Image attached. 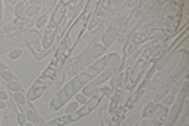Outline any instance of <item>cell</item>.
I'll return each instance as SVG.
<instances>
[{"label":"cell","instance_id":"5b68a950","mask_svg":"<svg viewBox=\"0 0 189 126\" xmlns=\"http://www.w3.org/2000/svg\"><path fill=\"white\" fill-rule=\"evenodd\" d=\"M77 107H79V102H77V101H74V102H71V104L68 106V109H66V114H71V112H73V110H76V109Z\"/></svg>","mask_w":189,"mask_h":126},{"label":"cell","instance_id":"8992f818","mask_svg":"<svg viewBox=\"0 0 189 126\" xmlns=\"http://www.w3.org/2000/svg\"><path fill=\"white\" fill-rule=\"evenodd\" d=\"M18 123L19 126H24L27 123V120H25V114H18Z\"/></svg>","mask_w":189,"mask_h":126},{"label":"cell","instance_id":"52a82bcc","mask_svg":"<svg viewBox=\"0 0 189 126\" xmlns=\"http://www.w3.org/2000/svg\"><path fill=\"white\" fill-rule=\"evenodd\" d=\"M76 101L79 102V104H87V98L84 95H76Z\"/></svg>","mask_w":189,"mask_h":126},{"label":"cell","instance_id":"4fadbf2b","mask_svg":"<svg viewBox=\"0 0 189 126\" xmlns=\"http://www.w3.org/2000/svg\"><path fill=\"white\" fill-rule=\"evenodd\" d=\"M2 71H6V66H5V63L3 62H0V72Z\"/></svg>","mask_w":189,"mask_h":126},{"label":"cell","instance_id":"9a60e30c","mask_svg":"<svg viewBox=\"0 0 189 126\" xmlns=\"http://www.w3.org/2000/svg\"><path fill=\"white\" fill-rule=\"evenodd\" d=\"M24 126H33L32 123H25V125H24Z\"/></svg>","mask_w":189,"mask_h":126},{"label":"cell","instance_id":"ba28073f","mask_svg":"<svg viewBox=\"0 0 189 126\" xmlns=\"http://www.w3.org/2000/svg\"><path fill=\"white\" fill-rule=\"evenodd\" d=\"M14 99L19 102V104H24V102H25V99H24L22 93H16V95H14Z\"/></svg>","mask_w":189,"mask_h":126},{"label":"cell","instance_id":"8fae6325","mask_svg":"<svg viewBox=\"0 0 189 126\" xmlns=\"http://www.w3.org/2000/svg\"><path fill=\"white\" fill-rule=\"evenodd\" d=\"M164 102H165L167 106H169V104H172V102H173V98H172V96H167V98L164 99Z\"/></svg>","mask_w":189,"mask_h":126},{"label":"cell","instance_id":"6da1fadb","mask_svg":"<svg viewBox=\"0 0 189 126\" xmlns=\"http://www.w3.org/2000/svg\"><path fill=\"white\" fill-rule=\"evenodd\" d=\"M96 104H98V99H92V101H90V104H87L85 107H84V109H82V110H80V112H79V114H77V115H79V117H82V115L88 114V112L92 110V109H93V107H94V106H96Z\"/></svg>","mask_w":189,"mask_h":126},{"label":"cell","instance_id":"7a4b0ae2","mask_svg":"<svg viewBox=\"0 0 189 126\" xmlns=\"http://www.w3.org/2000/svg\"><path fill=\"white\" fill-rule=\"evenodd\" d=\"M0 76H2V79H5L6 82H14V81H16L14 74H13V72H10L8 69H6V71H2V72H0Z\"/></svg>","mask_w":189,"mask_h":126},{"label":"cell","instance_id":"277c9868","mask_svg":"<svg viewBox=\"0 0 189 126\" xmlns=\"http://www.w3.org/2000/svg\"><path fill=\"white\" fill-rule=\"evenodd\" d=\"M21 55H22V49H13V51L8 54V57L11 58V60H14V58H19Z\"/></svg>","mask_w":189,"mask_h":126},{"label":"cell","instance_id":"3957f363","mask_svg":"<svg viewBox=\"0 0 189 126\" xmlns=\"http://www.w3.org/2000/svg\"><path fill=\"white\" fill-rule=\"evenodd\" d=\"M8 88L10 90H13V91H16V93H21V90H22V87H21V84L19 82H8Z\"/></svg>","mask_w":189,"mask_h":126},{"label":"cell","instance_id":"7c38bea8","mask_svg":"<svg viewBox=\"0 0 189 126\" xmlns=\"http://www.w3.org/2000/svg\"><path fill=\"white\" fill-rule=\"evenodd\" d=\"M6 98H8V95H6L5 91H0V99H2V101H5Z\"/></svg>","mask_w":189,"mask_h":126},{"label":"cell","instance_id":"30bf717a","mask_svg":"<svg viewBox=\"0 0 189 126\" xmlns=\"http://www.w3.org/2000/svg\"><path fill=\"white\" fill-rule=\"evenodd\" d=\"M36 9H38V6H33V8H30V9H29V11H27V14H29V16H32V14H35V11H36Z\"/></svg>","mask_w":189,"mask_h":126},{"label":"cell","instance_id":"9c48e42d","mask_svg":"<svg viewBox=\"0 0 189 126\" xmlns=\"http://www.w3.org/2000/svg\"><path fill=\"white\" fill-rule=\"evenodd\" d=\"M46 21H47V16L44 14L43 18H39V19H38V22H36V25H38V27H43V25L46 24Z\"/></svg>","mask_w":189,"mask_h":126},{"label":"cell","instance_id":"5bb4252c","mask_svg":"<svg viewBox=\"0 0 189 126\" xmlns=\"http://www.w3.org/2000/svg\"><path fill=\"white\" fill-rule=\"evenodd\" d=\"M0 109H5V102L3 101H0Z\"/></svg>","mask_w":189,"mask_h":126}]
</instances>
